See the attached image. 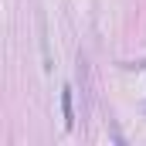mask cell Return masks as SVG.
<instances>
[{
    "instance_id": "6da1fadb",
    "label": "cell",
    "mask_w": 146,
    "mask_h": 146,
    "mask_svg": "<svg viewBox=\"0 0 146 146\" xmlns=\"http://www.w3.org/2000/svg\"><path fill=\"white\" fill-rule=\"evenodd\" d=\"M61 115H65V126L72 129L75 126V106H72V88L61 92Z\"/></svg>"
}]
</instances>
